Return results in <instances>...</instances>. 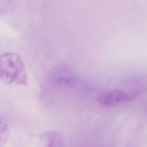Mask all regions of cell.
<instances>
[{"mask_svg":"<svg viewBox=\"0 0 147 147\" xmlns=\"http://www.w3.org/2000/svg\"><path fill=\"white\" fill-rule=\"evenodd\" d=\"M0 71L1 79L7 83L21 86L28 83L24 63L17 53L7 52L1 56Z\"/></svg>","mask_w":147,"mask_h":147,"instance_id":"1","label":"cell"},{"mask_svg":"<svg viewBox=\"0 0 147 147\" xmlns=\"http://www.w3.org/2000/svg\"><path fill=\"white\" fill-rule=\"evenodd\" d=\"M79 80L75 72L65 65L54 67L46 78V86L52 89L71 88L76 87Z\"/></svg>","mask_w":147,"mask_h":147,"instance_id":"2","label":"cell"},{"mask_svg":"<svg viewBox=\"0 0 147 147\" xmlns=\"http://www.w3.org/2000/svg\"><path fill=\"white\" fill-rule=\"evenodd\" d=\"M139 94L137 91L109 90L102 92L98 96V103L105 107H110L134 99Z\"/></svg>","mask_w":147,"mask_h":147,"instance_id":"3","label":"cell"},{"mask_svg":"<svg viewBox=\"0 0 147 147\" xmlns=\"http://www.w3.org/2000/svg\"><path fill=\"white\" fill-rule=\"evenodd\" d=\"M39 147H64L63 138L56 131H47L40 136Z\"/></svg>","mask_w":147,"mask_h":147,"instance_id":"4","label":"cell"},{"mask_svg":"<svg viewBox=\"0 0 147 147\" xmlns=\"http://www.w3.org/2000/svg\"><path fill=\"white\" fill-rule=\"evenodd\" d=\"M9 135V127L6 121L0 117V147L5 145Z\"/></svg>","mask_w":147,"mask_h":147,"instance_id":"5","label":"cell"},{"mask_svg":"<svg viewBox=\"0 0 147 147\" xmlns=\"http://www.w3.org/2000/svg\"><path fill=\"white\" fill-rule=\"evenodd\" d=\"M13 6V1H0V16L7 13Z\"/></svg>","mask_w":147,"mask_h":147,"instance_id":"6","label":"cell"},{"mask_svg":"<svg viewBox=\"0 0 147 147\" xmlns=\"http://www.w3.org/2000/svg\"><path fill=\"white\" fill-rule=\"evenodd\" d=\"M2 80V79H1V71H0V80Z\"/></svg>","mask_w":147,"mask_h":147,"instance_id":"7","label":"cell"}]
</instances>
